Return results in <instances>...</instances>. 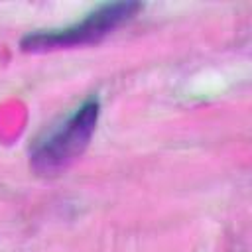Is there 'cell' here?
<instances>
[{
	"mask_svg": "<svg viewBox=\"0 0 252 252\" xmlns=\"http://www.w3.org/2000/svg\"><path fill=\"white\" fill-rule=\"evenodd\" d=\"M96 120H98V100L91 98L83 106H79L63 124L51 130L45 140H41L35 146L32 154L33 169L43 175H53L69 167L87 148L94 132Z\"/></svg>",
	"mask_w": 252,
	"mask_h": 252,
	"instance_id": "6da1fadb",
	"label": "cell"
},
{
	"mask_svg": "<svg viewBox=\"0 0 252 252\" xmlns=\"http://www.w3.org/2000/svg\"><path fill=\"white\" fill-rule=\"evenodd\" d=\"M140 10V4L136 2H114L104 4L93 14H89L85 20L63 28V30H51V32H37L30 33L22 39L24 51H51L71 45H85L98 41L112 30H116L120 24L130 20Z\"/></svg>",
	"mask_w": 252,
	"mask_h": 252,
	"instance_id": "7a4b0ae2",
	"label": "cell"
}]
</instances>
